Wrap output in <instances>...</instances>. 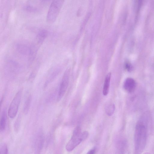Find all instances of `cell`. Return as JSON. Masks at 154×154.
<instances>
[{
	"instance_id": "1",
	"label": "cell",
	"mask_w": 154,
	"mask_h": 154,
	"mask_svg": "<svg viewBox=\"0 0 154 154\" xmlns=\"http://www.w3.org/2000/svg\"><path fill=\"white\" fill-rule=\"evenodd\" d=\"M142 117L137 122L135 128L134 142L135 153H141L146 146L147 129L146 122Z\"/></svg>"
},
{
	"instance_id": "2",
	"label": "cell",
	"mask_w": 154,
	"mask_h": 154,
	"mask_svg": "<svg viewBox=\"0 0 154 154\" xmlns=\"http://www.w3.org/2000/svg\"><path fill=\"white\" fill-rule=\"evenodd\" d=\"M64 0H53L49 9L47 16L48 22H55Z\"/></svg>"
},
{
	"instance_id": "3",
	"label": "cell",
	"mask_w": 154,
	"mask_h": 154,
	"mask_svg": "<svg viewBox=\"0 0 154 154\" xmlns=\"http://www.w3.org/2000/svg\"><path fill=\"white\" fill-rule=\"evenodd\" d=\"M82 134L80 127H76L73 131L70 139L66 145V149L67 151H72L82 141L85 140Z\"/></svg>"
},
{
	"instance_id": "4",
	"label": "cell",
	"mask_w": 154,
	"mask_h": 154,
	"mask_svg": "<svg viewBox=\"0 0 154 154\" xmlns=\"http://www.w3.org/2000/svg\"><path fill=\"white\" fill-rule=\"evenodd\" d=\"M22 90H20L16 94L10 104L8 110V115L10 118L13 119L17 114L21 99Z\"/></svg>"
},
{
	"instance_id": "5",
	"label": "cell",
	"mask_w": 154,
	"mask_h": 154,
	"mask_svg": "<svg viewBox=\"0 0 154 154\" xmlns=\"http://www.w3.org/2000/svg\"><path fill=\"white\" fill-rule=\"evenodd\" d=\"M70 75V69H67L62 78L59 88L57 97V101H60L64 95L67 88Z\"/></svg>"
},
{
	"instance_id": "6",
	"label": "cell",
	"mask_w": 154,
	"mask_h": 154,
	"mask_svg": "<svg viewBox=\"0 0 154 154\" xmlns=\"http://www.w3.org/2000/svg\"><path fill=\"white\" fill-rule=\"evenodd\" d=\"M16 48L19 53L24 55H32L34 51L33 47L24 43H17Z\"/></svg>"
},
{
	"instance_id": "7",
	"label": "cell",
	"mask_w": 154,
	"mask_h": 154,
	"mask_svg": "<svg viewBox=\"0 0 154 154\" xmlns=\"http://www.w3.org/2000/svg\"><path fill=\"white\" fill-rule=\"evenodd\" d=\"M136 85V83L134 79L131 78H128L124 82V88L127 92L129 93H131L134 91Z\"/></svg>"
},
{
	"instance_id": "8",
	"label": "cell",
	"mask_w": 154,
	"mask_h": 154,
	"mask_svg": "<svg viewBox=\"0 0 154 154\" xmlns=\"http://www.w3.org/2000/svg\"><path fill=\"white\" fill-rule=\"evenodd\" d=\"M44 142L43 136L42 131H40L37 134L35 138V146L37 152L40 151L42 148Z\"/></svg>"
},
{
	"instance_id": "9",
	"label": "cell",
	"mask_w": 154,
	"mask_h": 154,
	"mask_svg": "<svg viewBox=\"0 0 154 154\" xmlns=\"http://www.w3.org/2000/svg\"><path fill=\"white\" fill-rule=\"evenodd\" d=\"M111 73L109 72L106 75L103 87V93L104 96L107 95L109 92Z\"/></svg>"
},
{
	"instance_id": "10",
	"label": "cell",
	"mask_w": 154,
	"mask_h": 154,
	"mask_svg": "<svg viewBox=\"0 0 154 154\" xmlns=\"http://www.w3.org/2000/svg\"><path fill=\"white\" fill-rule=\"evenodd\" d=\"M56 68L50 73L45 83V87L52 82L56 77L59 73L58 70Z\"/></svg>"
},
{
	"instance_id": "11",
	"label": "cell",
	"mask_w": 154,
	"mask_h": 154,
	"mask_svg": "<svg viewBox=\"0 0 154 154\" xmlns=\"http://www.w3.org/2000/svg\"><path fill=\"white\" fill-rule=\"evenodd\" d=\"M6 119V111L5 110L3 111L0 120V130L1 131H4L5 129Z\"/></svg>"
},
{
	"instance_id": "12",
	"label": "cell",
	"mask_w": 154,
	"mask_h": 154,
	"mask_svg": "<svg viewBox=\"0 0 154 154\" xmlns=\"http://www.w3.org/2000/svg\"><path fill=\"white\" fill-rule=\"evenodd\" d=\"M48 32L45 30H42L39 31L37 35V39L39 43L42 42L48 35Z\"/></svg>"
},
{
	"instance_id": "13",
	"label": "cell",
	"mask_w": 154,
	"mask_h": 154,
	"mask_svg": "<svg viewBox=\"0 0 154 154\" xmlns=\"http://www.w3.org/2000/svg\"><path fill=\"white\" fill-rule=\"evenodd\" d=\"M115 109V107L114 104H110L108 105L105 108L106 114L109 116H112L114 113Z\"/></svg>"
},
{
	"instance_id": "14",
	"label": "cell",
	"mask_w": 154,
	"mask_h": 154,
	"mask_svg": "<svg viewBox=\"0 0 154 154\" xmlns=\"http://www.w3.org/2000/svg\"><path fill=\"white\" fill-rule=\"evenodd\" d=\"M31 101V97L29 95L26 99L24 105V112L26 113L28 111Z\"/></svg>"
},
{
	"instance_id": "15",
	"label": "cell",
	"mask_w": 154,
	"mask_h": 154,
	"mask_svg": "<svg viewBox=\"0 0 154 154\" xmlns=\"http://www.w3.org/2000/svg\"><path fill=\"white\" fill-rule=\"evenodd\" d=\"M8 150L6 144L2 143L0 145V154H7Z\"/></svg>"
},
{
	"instance_id": "16",
	"label": "cell",
	"mask_w": 154,
	"mask_h": 154,
	"mask_svg": "<svg viewBox=\"0 0 154 154\" xmlns=\"http://www.w3.org/2000/svg\"><path fill=\"white\" fill-rule=\"evenodd\" d=\"M143 0H135V5L137 11H139L141 7Z\"/></svg>"
},
{
	"instance_id": "17",
	"label": "cell",
	"mask_w": 154,
	"mask_h": 154,
	"mask_svg": "<svg viewBox=\"0 0 154 154\" xmlns=\"http://www.w3.org/2000/svg\"><path fill=\"white\" fill-rule=\"evenodd\" d=\"M125 69L128 71H131L132 69V66L131 64L128 62H126L125 64Z\"/></svg>"
},
{
	"instance_id": "18",
	"label": "cell",
	"mask_w": 154,
	"mask_h": 154,
	"mask_svg": "<svg viewBox=\"0 0 154 154\" xmlns=\"http://www.w3.org/2000/svg\"><path fill=\"white\" fill-rule=\"evenodd\" d=\"M20 119L19 117L17 119V120L16 121L14 125V128H15V130H16L17 131L18 130L19 127L20 122Z\"/></svg>"
},
{
	"instance_id": "19",
	"label": "cell",
	"mask_w": 154,
	"mask_h": 154,
	"mask_svg": "<svg viewBox=\"0 0 154 154\" xmlns=\"http://www.w3.org/2000/svg\"><path fill=\"white\" fill-rule=\"evenodd\" d=\"M96 148H94L89 150L87 152L88 154H94L96 153Z\"/></svg>"
},
{
	"instance_id": "20",
	"label": "cell",
	"mask_w": 154,
	"mask_h": 154,
	"mask_svg": "<svg viewBox=\"0 0 154 154\" xmlns=\"http://www.w3.org/2000/svg\"><path fill=\"white\" fill-rule=\"evenodd\" d=\"M43 0V1H48L50 0Z\"/></svg>"
}]
</instances>
